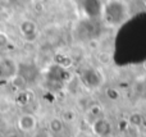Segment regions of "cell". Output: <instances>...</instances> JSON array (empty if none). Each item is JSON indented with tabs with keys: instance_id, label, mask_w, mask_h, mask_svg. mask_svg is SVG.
I'll list each match as a JSON object with an SVG mask.
<instances>
[{
	"instance_id": "277c9868",
	"label": "cell",
	"mask_w": 146,
	"mask_h": 137,
	"mask_svg": "<svg viewBox=\"0 0 146 137\" xmlns=\"http://www.w3.org/2000/svg\"><path fill=\"white\" fill-rule=\"evenodd\" d=\"M21 32H22L23 37L27 41H33V38L36 37V24L32 21H25L21 24Z\"/></svg>"
},
{
	"instance_id": "9c48e42d",
	"label": "cell",
	"mask_w": 146,
	"mask_h": 137,
	"mask_svg": "<svg viewBox=\"0 0 146 137\" xmlns=\"http://www.w3.org/2000/svg\"><path fill=\"white\" fill-rule=\"evenodd\" d=\"M8 45H9V37L7 36V33L0 32V49L7 48Z\"/></svg>"
},
{
	"instance_id": "5bb4252c",
	"label": "cell",
	"mask_w": 146,
	"mask_h": 137,
	"mask_svg": "<svg viewBox=\"0 0 146 137\" xmlns=\"http://www.w3.org/2000/svg\"><path fill=\"white\" fill-rule=\"evenodd\" d=\"M144 68L146 69V62H145V63H144Z\"/></svg>"
},
{
	"instance_id": "6da1fadb",
	"label": "cell",
	"mask_w": 146,
	"mask_h": 137,
	"mask_svg": "<svg viewBox=\"0 0 146 137\" xmlns=\"http://www.w3.org/2000/svg\"><path fill=\"white\" fill-rule=\"evenodd\" d=\"M18 74V64L12 58L0 59V79L10 81Z\"/></svg>"
},
{
	"instance_id": "8992f818",
	"label": "cell",
	"mask_w": 146,
	"mask_h": 137,
	"mask_svg": "<svg viewBox=\"0 0 146 137\" xmlns=\"http://www.w3.org/2000/svg\"><path fill=\"white\" fill-rule=\"evenodd\" d=\"M129 123H131L133 127H140V126L144 123V117H142L140 113H133V114L129 117Z\"/></svg>"
},
{
	"instance_id": "52a82bcc",
	"label": "cell",
	"mask_w": 146,
	"mask_h": 137,
	"mask_svg": "<svg viewBox=\"0 0 146 137\" xmlns=\"http://www.w3.org/2000/svg\"><path fill=\"white\" fill-rule=\"evenodd\" d=\"M10 83H12L14 87H18V89H21V87H23L26 85V78L18 73L17 76L14 77V78L10 79Z\"/></svg>"
},
{
	"instance_id": "30bf717a",
	"label": "cell",
	"mask_w": 146,
	"mask_h": 137,
	"mask_svg": "<svg viewBox=\"0 0 146 137\" xmlns=\"http://www.w3.org/2000/svg\"><path fill=\"white\" fill-rule=\"evenodd\" d=\"M99 62L100 63H103V64H106V63H109L110 62V55H109L108 53H101L100 55H99Z\"/></svg>"
},
{
	"instance_id": "ba28073f",
	"label": "cell",
	"mask_w": 146,
	"mask_h": 137,
	"mask_svg": "<svg viewBox=\"0 0 146 137\" xmlns=\"http://www.w3.org/2000/svg\"><path fill=\"white\" fill-rule=\"evenodd\" d=\"M63 120H66V122H73V120H76V114L73 110H66V112L63 113V118H62Z\"/></svg>"
},
{
	"instance_id": "3957f363",
	"label": "cell",
	"mask_w": 146,
	"mask_h": 137,
	"mask_svg": "<svg viewBox=\"0 0 146 137\" xmlns=\"http://www.w3.org/2000/svg\"><path fill=\"white\" fill-rule=\"evenodd\" d=\"M109 133H110V124L108 120L98 117L92 123V135L95 137H106L109 136Z\"/></svg>"
},
{
	"instance_id": "7c38bea8",
	"label": "cell",
	"mask_w": 146,
	"mask_h": 137,
	"mask_svg": "<svg viewBox=\"0 0 146 137\" xmlns=\"http://www.w3.org/2000/svg\"><path fill=\"white\" fill-rule=\"evenodd\" d=\"M76 137H95L92 133H88V132H80Z\"/></svg>"
},
{
	"instance_id": "4fadbf2b",
	"label": "cell",
	"mask_w": 146,
	"mask_h": 137,
	"mask_svg": "<svg viewBox=\"0 0 146 137\" xmlns=\"http://www.w3.org/2000/svg\"><path fill=\"white\" fill-rule=\"evenodd\" d=\"M8 137H19V136H18V135H14V133H13V135H9Z\"/></svg>"
},
{
	"instance_id": "7a4b0ae2",
	"label": "cell",
	"mask_w": 146,
	"mask_h": 137,
	"mask_svg": "<svg viewBox=\"0 0 146 137\" xmlns=\"http://www.w3.org/2000/svg\"><path fill=\"white\" fill-rule=\"evenodd\" d=\"M36 126H37V120H36L35 115L30 114V113H25V114L19 115L17 120V127L19 128L22 132H32L36 130Z\"/></svg>"
},
{
	"instance_id": "5b68a950",
	"label": "cell",
	"mask_w": 146,
	"mask_h": 137,
	"mask_svg": "<svg viewBox=\"0 0 146 137\" xmlns=\"http://www.w3.org/2000/svg\"><path fill=\"white\" fill-rule=\"evenodd\" d=\"M64 128V123H63V119L62 118H53V119L49 122V130H50L51 133L54 135H58L63 131Z\"/></svg>"
},
{
	"instance_id": "8fae6325",
	"label": "cell",
	"mask_w": 146,
	"mask_h": 137,
	"mask_svg": "<svg viewBox=\"0 0 146 137\" xmlns=\"http://www.w3.org/2000/svg\"><path fill=\"white\" fill-rule=\"evenodd\" d=\"M100 112H101V109H100V107H99V105H91V107H90V113H92L96 118L99 117Z\"/></svg>"
}]
</instances>
